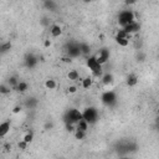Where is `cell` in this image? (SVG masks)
I'll list each match as a JSON object with an SVG mask.
<instances>
[{
    "label": "cell",
    "mask_w": 159,
    "mask_h": 159,
    "mask_svg": "<svg viewBox=\"0 0 159 159\" xmlns=\"http://www.w3.org/2000/svg\"><path fill=\"white\" fill-rule=\"evenodd\" d=\"M122 29H124L128 34H135V32H138L139 30H140V24L138 22V21H132V22H129L128 25H125L124 27H122Z\"/></svg>",
    "instance_id": "cell-8"
},
{
    "label": "cell",
    "mask_w": 159,
    "mask_h": 159,
    "mask_svg": "<svg viewBox=\"0 0 159 159\" xmlns=\"http://www.w3.org/2000/svg\"><path fill=\"white\" fill-rule=\"evenodd\" d=\"M158 114H159V109H158Z\"/></svg>",
    "instance_id": "cell-38"
},
{
    "label": "cell",
    "mask_w": 159,
    "mask_h": 159,
    "mask_svg": "<svg viewBox=\"0 0 159 159\" xmlns=\"http://www.w3.org/2000/svg\"><path fill=\"white\" fill-rule=\"evenodd\" d=\"M22 139H24L25 142H27V143L30 144V143H31V142L34 140V133H32V132H30V130H29V132H26V133L24 134Z\"/></svg>",
    "instance_id": "cell-25"
},
{
    "label": "cell",
    "mask_w": 159,
    "mask_h": 159,
    "mask_svg": "<svg viewBox=\"0 0 159 159\" xmlns=\"http://www.w3.org/2000/svg\"><path fill=\"white\" fill-rule=\"evenodd\" d=\"M88 127H89V123H88L84 118H82V119L76 124V129H78V130H83V132H87Z\"/></svg>",
    "instance_id": "cell-14"
},
{
    "label": "cell",
    "mask_w": 159,
    "mask_h": 159,
    "mask_svg": "<svg viewBox=\"0 0 159 159\" xmlns=\"http://www.w3.org/2000/svg\"><path fill=\"white\" fill-rule=\"evenodd\" d=\"M84 137H86V132H83V130H78V129L75 130V138H76V139L82 140Z\"/></svg>",
    "instance_id": "cell-26"
},
{
    "label": "cell",
    "mask_w": 159,
    "mask_h": 159,
    "mask_svg": "<svg viewBox=\"0 0 159 159\" xmlns=\"http://www.w3.org/2000/svg\"><path fill=\"white\" fill-rule=\"evenodd\" d=\"M45 87H46L47 89H55V88L57 87V83H56L55 80L48 78V80H46V82H45Z\"/></svg>",
    "instance_id": "cell-21"
},
{
    "label": "cell",
    "mask_w": 159,
    "mask_h": 159,
    "mask_svg": "<svg viewBox=\"0 0 159 159\" xmlns=\"http://www.w3.org/2000/svg\"><path fill=\"white\" fill-rule=\"evenodd\" d=\"M101 101L104 106L107 107H113L117 102V96L113 91H106L102 93V97H101Z\"/></svg>",
    "instance_id": "cell-5"
},
{
    "label": "cell",
    "mask_w": 159,
    "mask_h": 159,
    "mask_svg": "<svg viewBox=\"0 0 159 159\" xmlns=\"http://www.w3.org/2000/svg\"><path fill=\"white\" fill-rule=\"evenodd\" d=\"M86 65H87L88 70L91 71L92 76H94V77H102V72H103L102 66H103V65H101V63L98 62L96 55L87 57V60H86Z\"/></svg>",
    "instance_id": "cell-1"
},
{
    "label": "cell",
    "mask_w": 159,
    "mask_h": 159,
    "mask_svg": "<svg viewBox=\"0 0 159 159\" xmlns=\"http://www.w3.org/2000/svg\"><path fill=\"white\" fill-rule=\"evenodd\" d=\"M67 78L70 81H77V80H81L80 78V73L77 70H70L68 73H67Z\"/></svg>",
    "instance_id": "cell-17"
},
{
    "label": "cell",
    "mask_w": 159,
    "mask_h": 159,
    "mask_svg": "<svg viewBox=\"0 0 159 159\" xmlns=\"http://www.w3.org/2000/svg\"><path fill=\"white\" fill-rule=\"evenodd\" d=\"M78 45H80L81 53H82V55H84V56H88V55H89V51H91L89 45H88V43H86V42H80Z\"/></svg>",
    "instance_id": "cell-16"
},
{
    "label": "cell",
    "mask_w": 159,
    "mask_h": 159,
    "mask_svg": "<svg viewBox=\"0 0 159 159\" xmlns=\"http://www.w3.org/2000/svg\"><path fill=\"white\" fill-rule=\"evenodd\" d=\"M1 53H6L10 48H11V42L9 41V42H5V43H1Z\"/></svg>",
    "instance_id": "cell-27"
},
{
    "label": "cell",
    "mask_w": 159,
    "mask_h": 159,
    "mask_svg": "<svg viewBox=\"0 0 159 159\" xmlns=\"http://www.w3.org/2000/svg\"><path fill=\"white\" fill-rule=\"evenodd\" d=\"M36 104H37V99L34 98V97L27 98V99H26V103H25V106H26L27 108H34V107H36Z\"/></svg>",
    "instance_id": "cell-23"
},
{
    "label": "cell",
    "mask_w": 159,
    "mask_h": 159,
    "mask_svg": "<svg viewBox=\"0 0 159 159\" xmlns=\"http://www.w3.org/2000/svg\"><path fill=\"white\" fill-rule=\"evenodd\" d=\"M82 118H83L82 112H80V111L76 109V108H70V109H67L66 113H65V116H63L65 123H72V124H77Z\"/></svg>",
    "instance_id": "cell-2"
},
{
    "label": "cell",
    "mask_w": 159,
    "mask_h": 159,
    "mask_svg": "<svg viewBox=\"0 0 159 159\" xmlns=\"http://www.w3.org/2000/svg\"><path fill=\"white\" fill-rule=\"evenodd\" d=\"M41 24H42L43 26H47V25L50 24V21H48V20L46 19V17H43V19H42V21H41Z\"/></svg>",
    "instance_id": "cell-34"
},
{
    "label": "cell",
    "mask_w": 159,
    "mask_h": 159,
    "mask_svg": "<svg viewBox=\"0 0 159 159\" xmlns=\"http://www.w3.org/2000/svg\"><path fill=\"white\" fill-rule=\"evenodd\" d=\"M24 62H25V66H26L27 68H34V67L37 65V57H36L35 55H32V53H29V55L25 57Z\"/></svg>",
    "instance_id": "cell-9"
},
{
    "label": "cell",
    "mask_w": 159,
    "mask_h": 159,
    "mask_svg": "<svg viewBox=\"0 0 159 159\" xmlns=\"http://www.w3.org/2000/svg\"><path fill=\"white\" fill-rule=\"evenodd\" d=\"M96 57H97V60H98V62H99L101 65H104V63L108 61V58H109V50L106 48V47H102V48L96 53Z\"/></svg>",
    "instance_id": "cell-7"
},
{
    "label": "cell",
    "mask_w": 159,
    "mask_h": 159,
    "mask_svg": "<svg viewBox=\"0 0 159 159\" xmlns=\"http://www.w3.org/2000/svg\"><path fill=\"white\" fill-rule=\"evenodd\" d=\"M67 89H68L70 93H76V92H77V87H76V86H70Z\"/></svg>",
    "instance_id": "cell-31"
},
{
    "label": "cell",
    "mask_w": 159,
    "mask_h": 159,
    "mask_svg": "<svg viewBox=\"0 0 159 159\" xmlns=\"http://www.w3.org/2000/svg\"><path fill=\"white\" fill-rule=\"evenodd\" d=\"M83 118L89 123V124H94L98 120V111L96 107H87L83 112Z\"/></svg>",
    "instance_id": "cell-4"
},
{
    "label": "cell",
    "mask_w": 159,
    "mask_h": 159,
    "mask_svg": "<svg viewBox=\"0 0 159 159\" xmlns=\"http://www.w3.org/2000/svg\"><path fill=\"white\" fill-rule=\"evenodd\" d=\"M61 60H62L63 62H66V63H71V62H72V58H71L70 56H67V57H62Z\"/></svg>",
    "instance_id": "cell-32"
},
{
    "label": "cell",
    "mask_w": 159,
    "mask_h": 159,
    "mask_svg": "<svg viewBox=\"0 0 159 159\" xmlns=\"http://www.w3.org/2000/svg\"><path fill=\"white\" fill-rule=\"evenodd\" d=\"M82 1H84V2H89L91 0H82Z\"/></svg>",
    "instance_id": "cell-37"
},
{
    "label": "cell",
    "mask_w": 159,
    "mask_h": 159,
    "mask_svg": "<svg viewBox=\"0 0 159 159\" xmlns=\"http://www.w3.org/2000/svg\"><path fill=\"white\" fill-rule=\"evenodd\" d=\"M92 82H93V80H92L91 76H87L84 78H81V87L84 88V89H88L92 86Z\"/></svg>",
    "instance_id": "cell-13"
},
{
    "label": "cell",
    "mask_w": 159,
    "mask_h": 159,
    "mask_svg": "<svg viewBox=\"0 0 159 159\" xmlns=\"http://www.w3.org/2000/svg\"><path fill=\"white\" fill-rule=\"evenodd\" d=\"M114 40H116V42H117L119 46H122V47H127L128 43H129V40L125 39V37H118V36H116Z\"/></svg>",
    "instance_id": "cell-19"
},
{
    "label": "cell",
    "mask_w": 159,
    "mask_h": 159,
    "mask_svg": "<svg viewBox=\"0 0 159 159\" xmlns=\"http://www.w3.org/2000/svg\"><path fill=\"white\" fill-rule=\"evenodd\" d=\"M113 80H114V77H113L112 73H106V75L102 76V83H103L104 86L112 84V83H113Z\"/></svg>",
    "instance_id": "cell-15"
},
{
    "label": "cell",
    "mask_w": 159,
    "mask_h": 159,
    "mask_svg": "<svg viewBox=\"0 0 159 159\" xmlns=\"http://www.w3.org/2000/svg\"><path fill=\"white\" fill-rule=\"evenodd\" d=\"M80 55H82L81 53V50H80V45L76 43V42L70 43L68 47H67V56H70L71 58H76Z\"/></svg>",
    "instance_id": "cell-6"
},
{
    "label": "cell",
    "mask_w": 159,
    "mask_h": 159,
    "mask_svg": "<svg viewBox=\"0 0 159 159\" xmlns=\"http://www.w3.org/2000/svg\"><path fill=\"white\" fill-rule=\"evenodd\" d=\"M12 112H14V113H19V112H21V106H15L14 109H12Z\"/></svg>",
    "instance_id": "cell-33"
},
{
    "label": "cell",
    "mask_w": 159,
    "mask_h": 159,
    "mask_svg": "<svg viewBox=\"0 0 159 159\" xmlns=\"http://www.w3.org/2000/svg\"><path fill=\"white\" fill-rule=\"evenodd\" d=\"M10 86H6V84H1L0 86V92L2 93V94H7V93H10Z\"/></svg>",
    "instance_id": "cell-29"
},
{
    "label": "cell",
    "mask_w": 159,
    "mask_h": 159,
    "mask_svg": "<svg viewBox=\"0 0 159 159\" xmlns=\"http://www.w3.org/2000/svg\"><path fill=\"white\" fill-rule=\"evenodd\" d=\"M50 34H51L52 37H60V36L62 35V29H61V26L57 25V24L51 25V27H50Z\"/></svg>",
    "instance_id": "cell-11"
},
{
    "label": "cell",
    "mask_w": 159,
    "mask_h": 159,
    "mask_svg": "<svg viewBox=\"0 0 159 159\" xmlns=\"http://www.w3.org/2000/svg\"><path fill=\"white\" fill-rule=\"evenodd\" d=\"M19 82H20V81L17 80L16 76H11V77H9V80H7V84H9L11 88H14V89H15V87L17 86Z\"/></svg>",
    "instance_id": "cell-22"
},
{
    "label": "cell",
    "mask_w": 159,
    "mask_h": 159,
    "mask_svg": "<svg viewBox=\"0 0 159 159\" xmlns=\"http://www.w3.org/2000/svg\"><path fill=\"white\" fill-rule=\"evenodd\" d=\"M134 21V12L132 10H123L118 15V25L120 27H124L129 22Z\"/></svg>",
    "instance_id": "cell-3"
},
{
    "label": "cell",
    "mask_w": 159,
    "mask_h": 159,
    "mask_svg": "<svg viewBox=\"0 0 159 159\" xmlns=\"http://www.w3.org/2000/svg\"><path fill=\"white\" fill-rule=\"evenodd\" d=\"M116 36H118V37H125V39H128V40H129L132 35H130V34H128L124 29H119V30L117 31V35H116Z\"/></svg>",
    "instance_id": "cell-24"
},
{
    "label": "cell",
    "mask_w": 159,
    "mask_h": 159,
    "mask_svg": "<svg viewBox=\"0 0 159 159\" xmlns=\"http://www.w3.org/2000/svg\"><path fill=\"white\" fill-rule=\"evenodd\" d=\"M43 6L51 11H55L56 10V2L53 0H43Z\"/></svg>",
    "instance_id": "cell-20"
},
{
    "label": "cell",
    "mask_w": 159,
    "mask_h": 159,
    "mask_svg": "<svg viewBox=\"0 0 159 159\" xmlns=\"http://www.w3.org/2000/svg\"><path fill=\"white\" fill-rule=\"evenodd\" d=\"M10 132V120H5L2 123H0V137L4 138L6 137V134Z\"/></svg>",
    "instance_id": "cell-10"
},
{
    "label": "cell",
    "mask_w": 159,
    "mask_h": 159,
    "mask_svg": "<svg viewBox=\"0 0 159 159\" xmlns=\"http://www.w3.org/2000/svg\"><path fill=\"white\" fill-rule=\"evenodd\" d=\"M138 83V76L135 73H129L127 77V84L129 87H134Z\"/></svg>",
    "instance_id": "cell-12"
},
{
    "label": "cell",
    "mask_w": 159,
    "mask_h": 159,
    "mask_svg": "<svg viewBox=\"0 0 159 159\" xmlns=\"http://www.w3.org/2000/svg\"><path fill=\"white\" fill-rule=\"evenodd\" d=\"M124 2H125L127 5H133V4L135 2V0H124Z\"/></svg>",
    "instance_id": "cell-35"
},
{
    "label": "cell",
    "mask_w": 159,
    "mask_h": 159,
    "mask_svg": "<svg viewBox=\"0 0 159 159\" xmlns=\"http://www.w3.org/2000/svg\"><path fill=\"white\" fill-rule=\"evenodd\" d=\"M48 46H51V41L50 40H46L45 41V47H48Z\"/></svg>",
    "instance_id": "cell-36"
},
{
    "label": "cell",
    "mask_w": 159,
    "mask_h": 159,
    "mask_svg": "<svg viewBox=\"0 0 159 159\" xmlns=\"http://www.w3.org/2000/svg\"><path fill=\"white\" fill-rule=\"evenodd\" d=\"M27 145H29V143L25 142L24 139H21V140L17 143V147H19V149H21V150H26V149H27Z\"/></svg>",
    "instance_id": "cell-28"
},
{
    "label": "cell",
    "mask_w": 159,
    "mask_h": 159,
    "mask_svg": "<svg viewBox=\"0 0 159 159\" xmlns=\"http://www.w3.org/2000/svg\"><path fill=\"white\" fill-rule=\"evenodd\" d=\"M66 130L70 132V133H75V130H76V124L66 123Z\"/></svg>",
    "instance_id": "cell-30"
},
{
    "label": "cell",
    "mask_w": 159,
    "mask_h": 159,
    "mask_svg": "<svg viewBox=\"0 0 159 159\" xmlns=\"http://www.w3.org/2000/svg\"><path fill=\"white\" fill-rule=\"evenodd\" d=\"M27 88H29V84H27V82H24V81H20V82L17 83V86L15 87V89H16L17 92H20V93L26 92Z\"/></svg>",
    "instance_id": "cell-18"
}]
</instances>
